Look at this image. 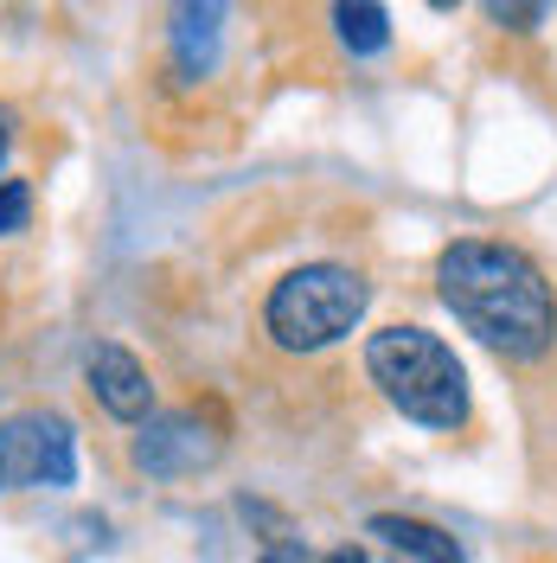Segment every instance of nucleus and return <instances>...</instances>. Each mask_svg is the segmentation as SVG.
I'll list each match as a JSON object with an SVG mask.
<instances>
[{
  "label": "nucleus",
  "instance_id": "1",
  "mask_svg": "<svg viewBox=\"0 0 557 563\" xmlns=\"http://www.w3.org/2000/svg\"><path fill=\"white\" fill-rule=\"evenodd\" d=\"M436 295L474 340L506 358H538L557 340V295L545 269L513 244L493 238H455L436 256Z\"/></svg>",
  "mask_w": 557,
  "mask_h": 563
},
{
  "label": "nucleus",
  "instance_id": "2",
  "mask_svg": "<svg viewBox=\"0 0 557 563\" xmlns=\"http://www.w3.org/2000/svg\"><path fill=\"white\" fill-rule=\"evenodd\" d=\"M365 372L391 397V410H404L423 429H461L468 422V378L436 333L423 327H384L365 340Z\"/></svg>",
  "mask_w": 557,
  "mask_h": 563
},
{
  "label": "nucleus",
  "instance_id": "3",
  "mask_svg": "<svg viewBox=\"0 0 557 563\" xmlns=\"http://www.w3.org/2000/svg\"><path fill=\"white\" fill-rule=\"evenodd\" d=\"M365 301H372V288H365L359 269H347V263H302V269H288L270 288L263 327H270V340L282 352H320L359 327Z\"/></svg>",
  "mask_w": 557,
  "mask_h": 563
},
{
  "label": "nucleus",
  "instance_id": "4",
  "mask_svg": "<svg viewBox=\"0 0 557 563\" xmlns=\"http://www.w3.org/2000/svg\"><path fill=\"white\" fill-rule=\"evenodd\" d=\"M77 435L52 410H20L0 422V487H70Z\"/></svg>",
  "mask_w": 557,
  "mask_h": 563
},
{
  "label": "nucleus",
  "instance_id": "5",
  "mask_svg": "<svg viewBox=\"0 0 557 563\" xmlns=\"http://www.w3.org/2000/svg\"><path fill=\"white\" fill-rule=\"evenodd\" d=\"M218 461V435L199 417H148L135 435V467L154 481H174V474H199Z\"/></svg>",
  "mask_w": 557,
  "mask_h": 563
},
{
  "label": "nucleus",
  "instance_id": "6",
  "mask_svg": "<svg viewBox=\"0 0 557 563\" xmlns=\"http://www.w3.org/2000/svg\"><path fill=\"white\" fill-rule=\"evenodd\" d=\"M84 378H90V397L103 404L109 417L141 422L148 410H154V385H148L141 358H135L129 346H116V340L90 346V358H84Z\"/></svg>",
  "mask_w": 557,
  "mask_h": 563
},
{
  "label": "nucleus",
  "instance_id": "7",
  "mask_svg": "<svg viewBox=\"0 0 557 563\" xmlns=\"http://www.w3.org/2000/svg\"><path fill=\"white\" fill-rule=\"evenodd\" d=\"M372 538H384L397 558H417V563H468V551L455 544L443 526H423V519H404V512H372L365 519Z\"/></svg>",
  "mask_w": 557,
  "mask_h": 563
},
{
  "label": "nucleus",
  "instance_id": "8",
  "mask_svg": "<svg viewBox=\"0 0 557 563\" xmlns=\"http://www.w3.org/2000/svg\"><path fill=\"white\" fill-rule=\"evenodd\" d=\"M218 33H225V7H179V20H174V70L179 77H206L218 65Z\"/></svg>",
  "mask_w": 557,
  "mask_h": 563
},
{
  "label": "nucleus",
  "instance_id": "9",
  "mask_svg": "<svg viewBox=\"0 0 557 563\" xmlns=\"http://www.w3.org/2000/svg\"><path fill=\"white\" fill-rule=\"evenodd\" d=\"M334 26H340V38L352 52H379L391 38V13L384 7H334Z\"/></svg>",
  "mask_w": 557,
  "mask_h": 563
},
{
  "label": "nucleus",
  "instance_id": "10",
  "mask_svg": "<svg viewBox=\"0 0 557 563\" xmlns=\"http://www.w3.org/2000/svg\"><path fill=\"white\" fill-rule=\"evenodd\" d=\"M26 218H33V192H26V179H0V238L26 231Z\"/></svg>",
  "mask_w": 557,
  "mask_h": 563
},
{
  "label": "nucleus",
  "instance_id": "11",
  "mask_svg": "<svg viewBox=\"0 0 557 563\" xmlns=\"http://www.w3.org/2000/svg\"><path fill=\"white\" fill-rule=\"evenodd\" d=\"M493 20H500V26H538V20H545V7H493Z\"/></svg>",
  "mask_w": 557,
  "mask_h": 563
},
{
  "label": "nucleus",
  "instance_id": "12",
  "mask_svg": "<svg viewBox=\"0 0 557 563\" xmlns=\"http://www.w3.org/2000/svg\"><path fill=\"white\" fill-rule=\"evenodd\" d=\"M7 141H13V109H0V161H7Z\"/></svg>",
  "mask_w": 557,
  "mask_h": 563
},
{
  "label": "nucleus",
  "instance_id": "13",
  "mask_svg": "<svg viewBox=\"0 0 557 563\" xmlns=\"http://www.w3.org/2000/svg\"><path fill=\"white\" fill-rule=\"evenodd\" d=\"M327 563H365V551H334Z\"/></svg>",
  "mask_w": 557,
  "mask_h": 563
}]
</instances>
